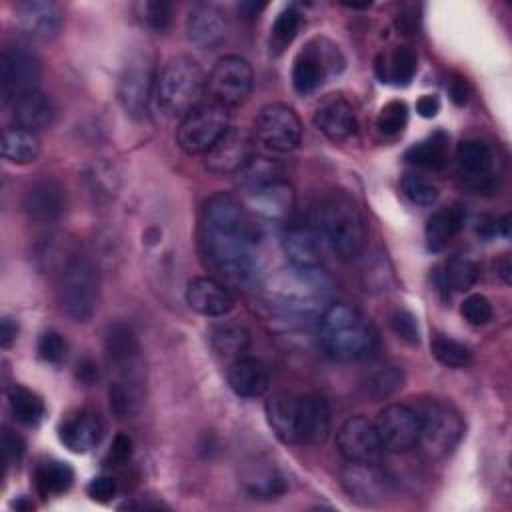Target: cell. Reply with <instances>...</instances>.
Masks as SVG:
<instances>
[{
    "mask_svg": "<svg viewBox=\"0 0 512 512\" xmlns=\"http://www.w3.org/2000/svg\"><path fill=\"white\" fill-rule=\"evenodd\" d=\"M314 126L332 142L348 140L358 130V118L352 104L342 94H326L314 110Z\"/></svg>",
    "mask_w": 512,
    "mask_h": 512,
    "instance_id": "cell-17",
    "label": "cell"
},
{
    "mask_svg": "<svg viewBox=\"0 0 512 512\" xmlns=\"http://www.w3.org/2000/svg\"><path fill=\"white\" fill-rule=\"evenodd\" d=\"M74 482V470L68 462L46 458L34 468V486L40 496H54L66 492Z\"/></svg>",
    "mask_w": 512,
    "mask_h": 512,
    "instance_id": "cell-36",
    "label": "cell"
},
{
    "mask_svg": "<svg viewBox=\"0 0 512 512\" xmlns=\"http://www.w3.org/2000/svg\"><path fill=\"white\" fill-rule=\"evenodd\" d=\"M262 232L230 194H212L202 208V246L210 264L234 282H250L258 272Z\"/></svg>",
    "mask_w": 512,
    "mask_h": 512,
    "instance_id": "cell-1",
    "label": "cell"
},
{
    "mask_svg": "<svg viewBox=\"0 0 512 512\" xmlns=\"http://www.w3.org/2000/svg\"><path fill=\"white\" fill-rule=\"evenodd\" d=\"M254 86V72L246 58L238 54L222 56L210 70L206 78V92L210 100L222 106L242 104Z\"/></svg>",
    "mask_w": 512,
    "mask_h": 512,
    "instance_id": "cell-9",
    "label": "cell"
},
{
    "mask_svg": "<svg viewBox=\"0 0 512 512\" xmlns=\"http://www.w3.org/2000/svg\"><path fill=\"white\" fill-rule=\"evenodd\" d=\"M134 10H136L138 20L154 32H164L172 22V4L170 2L146 0V2H138L134 6Z\"/></svg>",
    "mask_w": 512,
    "mask_h": 512,
    "instance_id": "cell-46",
    "label": "cell"
},
{
    "mask_svg": "<svg viewBox=\"0 0 512 512\" xmlns=\"http://www.w3.org/2000/svg\"><path fill=\"white\" fill-rule=\"evenodd\" d=\"M6 398H8V408L12 416L26 426H36L46 414L44 400L22 384H12L6 390Z\"/></svg>",
    "mask_w": 512,
    "mask_h": 512,
    "instance_id": "cell-40",
    "label": "cell"
},
{
    "mask_svg": "<svg viewBox=\"0 0 512 512\" xmlns=\"http://www.w3.org/2000/svg\"><path fill=\"white\" fill-rule=\"evenodd\" d=\"M438 110H440V100L434 94H424L416 100V112L422 118H434L438 114Z\"/></svg>",
    "mask_w": 512,
    "mask_h": 512,
    "instance_id": "cell-56",
    "label": "cell"
},
{
    "mask_svg": "<svg viewBox=\"0 0 512 512\" xmlns=\"http://www.w3.org/2000/svg\"><path fill=\"white\" fill-rule=\"evenodd\" d=\"M460 314H462V318L468 324L484 326V324H488L492 320L494 310H492V304H490V300L486 296L470 294V296L464 298V302L460 306Z\"/></svg>",
    "mask_w": 512,
    "mask_h": 512,
    "instance_id": "cell-49",
    "label": "cell"
},
{
    "mask_svg": "<svg viewBox=\"0 0 512 512\" xmlns=\"http://www.w3.org/2000/svg\"><path fill=\"white\" fill-rule=\"evenodd\" d=\"M430 350H432V356L448 368H466L472 360V352L466 344L444 334H438L432 338Z\"/></svg>",
    "mask_w": 512,
    "mask_h": 512,
    "instance_id": "cell-45",
    "label": "cell"
},
{
    "mask_svg": "<svg viewBox=\"0 0 512 512\" xmlns=\"http://www.w3.org/2000/svg\"><path fill=\"white\" fill-rule=\"evenodd\" d=\"M466 212L460 204H450L444 208H438L426 222V244L428 250L438 252L442 250L464 226Z\"/></svg>",
    "mask_w": 512,
    "mask_h": 512,
    "instance_id": "cell-33",
    "label": "cell"
},
{
    "mask_svg": "<svg viewBox=\"0 0 512 512\" xmlns=\"http://www.w3.org/2000/svg\"><path fill=\"white\" fill-rule=\"evenodd\" d=\"M302 24V14L296 6H288L282 12H278L272 28H270V52L274 56H280L296 38Z\"/></svg>",
    "mask_w": 512,
    "mask_h": 512,
    "instance_id": "cell-44",
    "label": "cell"
},
{
    "mask_svg": "<svg viewBox=\"0 0 512 512\" xmlns=\"http://www.w3.org/2000/svg\"><path fill=\"white\" fill-rule=\"evenodd\" d=\"M336 64L342 66L338 46L324 38H316L310 44H306L292 66V84L296 92L310 94L316 88H320L324 78L330 72H336Z\"/></svg>",
    "mask_w": 512,
    "mask_h": 512,
    "instance_id": "cell-12",
    "label": "cell"
},
{
    "mask_svg": "<svg viewBox=\"0 0 512 512\" xmlns=\"http://www.w3.org/2000/svg\"><path fill=\"white\" fill-rule=\"evenodd\" d=\"M228 34L226 14L214 4H196L186 18V38L200 50L218 48Z\"/></svg>",
    "mask_w": 512,
    "mask_h": 512,
    "instance_id": "cell-20",
    "label": "cell"
},
{
    "mask_svg": "<svg viewBox=\"0 0 512 512\" xmlns=\"http://www.w3.org/2000/svg\"><path fill=\"white\" fill-rule=\"evenodd\" d=\"M456 160L472 190H488L492 180L494 150L482 138H466L456 148Z\"/></svg>",
    "mask_w": 512,
    "mask_h": 512,
    "instance_id": "cell-24",
    "label": "cell"
},
{
    "mask_svg": "<svg viewBox=\"0 0 512 512\" xmlns=\"http://www.w3.org/2000/svg\"><path fill=\"white\" fill-rule=\"evenodd\" d=\"M238 184L244 192H250L254 188H260L264 184H270L274 180L284 178V166L276 160L264 158V156H252L238 172H236Z\"/></svg>",
    "mask_w": 512,
    "mask_h": 512,
    "instance_id": "cell-42",
    "label": "cell"
},
{
    "mask_svg": "<svg viewBox=\"0 0 512 512\" xmlns=\"http://www.w3.org/2000/svg\"><path fill=\"white\" fill-rule=\"evenodd\" d=\"M110 412L118 418H132L142 406V380L116 378L108 388Z\"/></svg>",
    "mask_w": 512,
    "mask_h": 512,
    "instance_id": "cell-39",
    "label": "cell"
},
{
    "mask_svg": "<svg viewBox=\"0 0 512 512\" xmlns=\"http://www.w3.org/2000/svg\"><path fill=\"white\" fill-rule=\"evenodd\" d=\"M88 496L94 500V502H100V504H106L114 498L116 494V480L112 476H96L90 480L88 488H86Z\"/></svg>",
    "mask_w": 512,
    "mask_h": 512,
    "instance_id": "cell-53",
    "label": "cell"
},
{
    "mask_svg": "<svg viewBox=\"0 0 512 512\" xmlns=\"http://www.w3.org/2000/svg\"><path fill=\"white\" fill-rule=\"evenodd\" d=\"M98 270L92 258L74 252L60 274V306L74 322H88L98 308Z\"/></svg>",
    "mask_w": 512,
    "mask_h": 512,
    "instance_id": "cell-5",
    "label": "cell"
},
{
    "mask_svg": "<svg viewBox=\"0 0 512 512\" xmlns=\"http://www.w3.org/2000/svg\"><path fill=\"white\" fill-rule=\"evenodd\" d=\"M56 116V106L52 98L40 90H32L12 102V122L18 128L40 132L52 126Z\"/></svg>",
    "mask_w": 512,
    "mask_h": 512,
    "instance_id": "cell-29",
    "label": "cell"
},
{
    "mask_svg": "<svg viewBox=\"0 0 512 512\" xmlns=\"http://www.w3.org/2000/svg\"><path fill=\"white\" fill-rule=\"evenodd\" d=\"M270 296L284 308L296 312L314 310L326 290V278L322 270H298L288 268L268 288Z\"/></svg>",
    "mask_w": 512,
    "mask_h": 512,
    "instance_id": "cell-10",
    "label": "cell"
},
{
    "mask_svg": "<svg viewBox=\"0 0 512 512\" xmlns=\"http://www.w3.org/2000/svg\"><path fill=\"white\" fill-rule=\"evenodd\" d=\"M228 384L232 392L242 398H258L268 390L270 374L260 360L240 356L228 366Z\"/></svg>",
    "mask_w": 512,
    "mask_h": 512,
    "instance_id": "cell-31",
    "label": "cell"
},
{
    "mask_svg": "<svg viewBox=\"0 0 512 512\" xmlns=\"http://www.w3.org/2000/svg\"><path fill=\"white\" fill-rule=\"evenodd\" d=\"M266 418L272 432L286 444H298V396L278 392L266 402Z\"/></svg>",
    "mask_w": 512,
    "mask_h": 512,
    "instance_id": "cell-32",
    "label": "cell"
},
{
    "mask_svg": "<svg viewBox=\"0 0 512 512\" xmlns=\"http://www.w3.org/2000/svg\"><path fill=\"white\" fill-rule=\"evenodd\" d=\"M408 122V106L404 100L386 102L376 118V126L384 136H396L404 130Z\"/></svg>",
    "mask_w": 512,
    "mask_h": 512,
    "instance_id": "cell-47",
    "label": "cell"
},
{
    "mask_svg": "<svg viewBox=\"0 0 512 512\" xmlns=\"http://www.w3.org/2000/svg\"><path fill=\"white\" fill-rule=\"evenodd\" d=\"M282 246L292 268L322 270L320 236L312 226H292L286 232Z\"/></svg>",
    "mask_w": 512,
    "mask_h": 512,
    "instance_id": "cell-28",
    "label": "cell"
},
{
    "mask_svg": "<svg viewBox=\"0 0 512 512\" xmlns=\"http://www.w3.org/2000/svg\"><path fill=\"white\" fill-rule=\"evenodd\" d=\"M250 146L252 136L240 128H228L204 154V166L214 174H236L252 158Z\"/></svg>",
    "mask_w": 512,
    "mask_h": 512,
    "instance_id": "cell-19",
    "label": "cell"
},
{
    "mask_svg": "<svg viewBox=\"0 0 512 512\" xmlns=\"http://www.w3.org/2000/svg\"><path fill=\"white\" fill-rule=\"evenodd\" d=\"M246 202L262 218L284 220L294 208V190L282 178L246 192Z\"/></svg>",
    "mask_w": 512,
    "mask_h": 512,
    "instance_id": "cell-27",
    "label": "cell"
},
{
    "mask_svg": "<svg viewBox=\"0 0 512 512\" xmlns=\"http://www.w3.org/2000/svg\"><path fill=\"white\" fill-rule=\"evenodd\" d=\"M76 376L84 384H92L98 378V366L92 360H82L76 366Z\"/></svg>",
    "mask_w": 512,
    "mask_h": 512,
    "instance_id": "cell-57",
    "label": "cell"
},
{
    "mask_svg": "<svg viewBox=\"0 0 512 512\" xmlns=\"http://www.w3.org/2000/svg\"><path fill=\"white\" fill-rule=\"evenodd\" d=\"M420 434L418 444L428 458L448 456L464 434V422L458 410L446 402L430 400L418 412Z\"/></svg>",
    "mask_w": 512,
    "mask_h": 512,
    "instance_id": "cell-6",
    "label": "cell"
},
{
    "mask_svg": "<svg viewBox=\"0 0 512 512\" xmlns=\"http://www.w3.org/2000/svg\"><path fill=\"white\" fill-rule=\"evenodd\" d=\"M340 482L346 494L364 504L378 502L388 494L386 474L372 462H350L340 472Z\"/></svg>",
    "mask_w": 512,
    "mask_h": 512,
    "instance_id": "cell-22",
    "label": "cell"
},
{
    "mask_svg": "<svg viewBox=\"0 0 512 512\" xmlns=\"http://www.w3.org/2000/svg\"><path fill=\"white\" fill-rule=\"evenodd\" d=\"M498 220L496 218H490V216H482L480 220H478V226H476V232H478V236H482V238H492L494 234H498Z\"/></svg>",
    "mask_w": 512,
    "mask_h": 512,
    "instance_id": "cell-59",
    "label": "cell"
},
{
    "mask_svg": "<svg viewBox=\"0 0 512 512\" xmlns=\"http://www.w3.org/2000/svg\"><path fill=\"white\" fill-rule=\"evenodd\" d=\"M132 458V438L128 434H116L110 448H108V454H106V464L108 466H124L128 460Z\"/></svg>",
    "mask_w": 512,
    "mask_h": 512,
    "instance_id": "cell-52",
    "label": "cell"
},
{
    "mask_svg": "<svg viewBox=\"0 0 512 512\" xmlns=\"http://www.w3.org/2000/svg\"><path fill=\"white\" fill-rule=\"evenodd\" d=\"M16 334H18V324L16 320H12L10 316H4L2 318V330H0V342L4 348H8L14 340H16Z\"/></svg>",
    "mask_w": 512,
    "mask_h": 512,
    "instance_id": "cell-58",
    "label": "cell"
},
{
    "mask_svg": "<svg viewBox=\"0 0 512 512\" xmlns=\"http://www.w3.org/2000/svg\"><path fill=\"white\" fill-rule=\"evenodd\" d=\"M448 94L456 106H464L468 102V94H470L468 82L462 76H452L448 80Z\"/></svg>",
    "mask_w": 512,
    "mask_h": 512,
    "instance_id": "cell-55",
    "label": "cell"
},
{
    "mask_svg": "<svg viewBox=\"0 0 512 512\" xmlns=\"http://www.w3.org/2000/svg\"><path fill=\"white\" fill-rule=\"evenodd\" d=\"M42 78L40 58L24 46H10L2 50L0 56V82L2 100L12 104L16 98L38 90Z\"/></svg>",
    "mask_w": 512,
    "mask_h": 512,
    "instance_id": "cell-11",
    "label": "cell"
},
{
    "mask_svg": "<svg viewBox=\"0 0 512 512\" xmlns=\"http://www.w3.org/2000/svg\"><path fill=\"white\" fill-rule=\"evenodd\" d=\"M210 346L222 360L234 362L236 358L244 356L250 346V334L242 324L236 322H222L210 330Z\"/></svg>",
    "mask_w": 512,
    "mask_h": 512,
    "instance_id": "cell-35",
    "label": "cell"
},
{
    "mask_svg": "<svg viewBox=\"0 0 512 512\" xmlns=\"http://www.w3.org/2000/svg\"><path fill=\"white\" fill-rule=\"evenodd\" d=\"M330 424V404L322 394L298 396V444H322L330 434Z\"/></svg>",
    "mask_w": 512,
    "mask_h": 512,
    "instance_id": "cell-25",
    "label": "cell"
},
{
    "mask_svg": "<svg viewBox=\"0 0 512 512\" xmlns=\"http://www.w3.org/2000/svg\"><path fill=\"white\" fill-rule=\"evenodd\" d=\"M336 446L348 462H374L380 454V438L364 416H350L336 432Z\"/></svg>",
    "mask_w": 512,
    "mask_h": 512,
    "instance_id": "cell-16",
    "label": "cell"
},
{
    "mask_svg": "<svg viewBox=\"0 0 512 512\" xmlns=\"http://www.w3.org/2000/svg\"><path fill=\"white\" fill-rule=\"evenodd\" d=\"M390 326L392 330L396 332L398 338H402L404 342H410V344H416L420 340V332H418V322L414 318L412 312L404 310V308H398L392 312L390 316Z\"/></svg>",
    "mask_w": 512,
    "mask_h": 512,
    "instance_id": "cell-51",
    "label": "cell"
},
{
    "mask_svg": "<svg viewBox=\"0 0 512 512\" xmlns=\"http://www.w3.org/2000/svg\"><path fill=\"white\" fill-rule=\"evenodd\" d=\"M418 70V58L412 48L396 46L394 50L376 58V74L382 82L394 86H406Z\"/></svg>",
    "mask_w": 512,
    "mask_h": 512,
    "instance_id": "cell-34",
    "label": "cell"
},
{
    "mask_svg": "<svg viewBox=\"0 0 512 512\" xmlns=\"http://www.w3.org/2000/svg\"><path fill=\"white\" fill-rule=\"evenodd\" d=\"M300 138L302 122L288 104H266L252 122V140L266 150L290 152L300 144Z\"/></svg>",
    "mask_w": 512,
    "mask_h": 512,
    "instance_id": "cell-8",
    "label": "cell"
},
{
    "mask_svg": "<svg viewBox=\"0 0 512 512\" xmlns=\"http://www.w3.org/2000/svg\"><path fill=\"white\" fill-rule=\"evenodd\" d=\"M2 156L12 164H30L40 156V138L36 132L10 126L2 136Z\"/></svg>",
    "mask_w": 512,
    "mask_h": 512,
    "instance_id": "cell-37",
    "label": "cell"
},
{
    "mask_svg": "<svg viewBox=\"0 0 512 512\" xmlns=\"http://www.w3.org/2000/svg\"><path fill=\"white\" fill-rule=\"evenodd\" d=\"M400 186H402L404 196L412 204H418V206H432L440 194L432 182H428L426 178L416 176V174H404Z\"/></svg>",
    "mask_w": 512,
    "mask_h": 512,
    "instance_id": "cell-48",
    "label": "cell"
},
{
    "mask_svg": "<svg viewBox=\"0 0 512 512\" xmlns=\"http://www.w3.org/2000/svg\"><path fill=\"white\" fill-rule=\"evenodd\" d=\"M240 482L252 498L260 500L278 498L280 494L286 492V480L282 472L274 466V462L262 458H256L244 466Z\"/></svg>",
    "mask_w": 512,
    "mask_h": 512,
    "instance_id": "cell-30",
    "label": "cell"
},
{
    "mask_svg": "<svg viewBox=\"0 0 512 512\" xmlns=\"http://www.w3.org/2000/svg\"><path fill=\"white\" fill-rule=\"evenodd\" d=\"M404 386V372L400 366H378L370 370L362 382L364 392L372 400H384Z\"/></svg>",
    "mask_w": 512,
    "mask_h": 512,
    "instance_id": "cell-43",
    "label": "cell"
},
{
    "mask_svg": "<svg viewBox=\"0 0 512 512\" xmlns=\"http://www.w3.org/2000/svg\"><path fill=\"white\" fill-rule=\"evenodd\" d=\"M188 306L202 316H224L234 308V298L228 288L212 276H196L186 286Z\"/></svg>",
    "mask_w": 512,
    "mask_h": 512,
    "instance_id": "cell-26",
    "label": "cell"
},
{
    "mask_svg": "<svg viewBox=\"0 0 512 512\" xmlns=\"http://www.w3.org/2000/svg\"><path fill=\"white\" fill-rule=\"evenodd\" d=\"M2 452H4V464L6 468L12 464H18L24 454V442L18 434H12L10 430H4L2 434Z\"/></svg>",
    "mask_w": 512,
    "mask_h": 512,
    "instance_id": "cell-54",
    "label": "cell"
},
{
    "mask_svg": "<svg viewBox=\"0 0 512 512\" xmlns=\"http://www.w3.org/2000/svg\"><path fill=\"white\" fill-rule=\"evenodd\" d=\"M16 22L20 30L32 40H52L64 24L62 8L50 0H28L16 4Z\"/></svg>",
    "mask_w": 512,
    "mask_h": 512,
    "instance_id": "cell-18",
    "label": "cell"
},
{
    "mask_svg": "<svg viewBox=\"0 0 512 512\" xmlns=\"http://www.w3.org/2000/svg\"><path fill=\"white\" fill-rule=\"evenodd\" d=\"M500 276L504 278V282H510V262L508 256L502 258V268H500Z\"/></svg>",
    "mask_w": 512,
    "mask_h": 512,
    "instance_id": "cell-60",
    "label": "cell"
},
{
    "mask_svg": "<svg viewBox=\"0 0 512 512\" xmlns=\"http://www.w3.org/2000/svg\"><path fill=\"white\" fill-rule=\"evenodd\" d=\"M320 344L324 352L340 362H356L376 348V332L368 318L346 302L330 304L320 316Z\"/></svg>",
    "mask_w": 512,
    "mask_h": 512,
    "instance_id": "cell-3",
    "label": "cell"
},
{
    "mask_svg": "<svg viewBox=\"0 0 512 512\" xmlns=\"http://www.w3.org/2000/svg\"><path fill=\"white\" fill-rule=\"evenodd\" d=\"M154 86L156 80L152 74L150 58L142 52L130 54L118 76V100L124 112L140 120L148 110Z\"/></svg>",
    "mask_w": 512,
    "mask_h": 512,
    "instance_id": "cell-13",
    "label": "cell"
},
{
    "mask_svg": "<svg viewBox=\"0 0 512 512\" xmlns=\"http://www.w3.org/2000/svg\"><path fill=\"white\" fill-rule=\"evenodd\" d=\"M68 344L60 332L48 330L38 338V356L48 364H60L66 356Z\"/></svg>",
    "mask_w": 512,
    "mask_h": 512,
    "instance_id": "cell-50",
    "label": "cell"
},
{
    "mask_svg": "<svg viewBox=\"0 0 512 512\" xmlns=\"http://www.w3.org/2000/svg\"><path fill=\"white\" fill-rule=\"evenodd\" d=\"M206 90V78L200 64L190 56H174L160 70L154 86L158 108L166 116H184L196 104Z\"/></svg>",
    "mask_w": 512,
    "mask_h": 512,
    "instance_id": "cell-4",
    "label": "cell"
},
{
    "mask_svg": "<svg viewBox=\"0 0 512 512\" xmlns=\"http://www.w3.org/2000/svg\"><path fill=\"white\" fill-rule=\"evenodd\" d=\"M58 436H60V442L68 450H72L76 454H84V452L92 450L102 440L104 422L96 410L80 408V410L70 412L60 422Z\"/></svg>",
    "mask_w": 512,
    "mask_h": 512,
    "instance_id": "cell-21",
    "label": "cell"
},
{
    "mask_svg": "<svg viewBox=\"0 0 512 512\" xmlns=\"http://www.w3.org/2000/svg\"><path fill=\"white\" fill-rule=\"evenodd\" d=\"M312 228L340 260H356L368 244V226L358 206L344 194L324 196L312 210Z\"/></svg>",
    "mask_w": 512,
    "mask_h": 512,
    "instance_id": "cell-2",
    "label": "cell"
},
{
    "mask_svg": "<svg viewBox=\"0 0 512 512\" xmlns=\"http://www.w3.org/2000/svg\"><path fill=\"white\" fill-rule=\"evenodd\" d=\"M104 352L116 378L142 380V356L140 342L134 330L124 322L108 324L104 332Z\"/></svg>",
    "mask_w": 512,
    "mask_h": 512,
    "instance_id": "cell-15",
    "label": "cell"
},
{
    "mask_svg": "<svg viewBox=\"0 0 512 512\" xmlns=\"http://www.w3.org/2000/svg\"><path fill=\"white\" fill-rule=\"evenodd\" d=\"M22 210L32 222H56L66 210V190L56 180H38L24 192Z\"/></svg>",
    "mask_w": 512,
    "mask_h": 512,
    "instance_id": "cell-23",
    "label": "cell"
},
{
    "mask_svg": "<svg viewBox=\"0 0 512 512\" xmlns=\"http://www.w3.org/2000/svg\"><path fill=\"white\" fill-rule=\"evenodd\" d=\"M440 278V286L444 290H452V292H464L468 288H472L478 278H480V266L474 258L470 256H454L450 258L444 268L438 274Z\"/></svg>",
    "mask_w": 512,
    "mask_h": 512,
    "instance_id": "cell-41",
    "label": "cell"
},
{
    "mask_svg": "<svg viewBox=\"0 0 512 512\" xmlns=\"http://www.w3.org/2000/svg\"><path fill=\"white\" fill-rule=\"evenodd\" d=\"M406 160L418 168L440 170L448 160V136L442 130L426 136L406 150Z\"/></svg>",
    "mask_w": 512,
    "mask_h": 512,
    "instance_id": "cell-38",
    "label": "cell"
},
{
    "mask_svg": "<svg viewBox=\"0 0 512 512\" xmlns=\"http://www.w3.org/2000/svg\"><path fill=\"white\" fill-rule=\"evenodd\" d=\"M374 428L378 432L382 448L390 452H408L418 444V412L406 404L384 406L374 420Z\"/></svg>",
    "mask_w": 512,
    "mask_h": 512,
    "instance_id": "cell-14",
    "label": "cell"
},
{
    "mask_svg": "<svg viewBox=\"0 0 512 512\" xmlns=\"http://www.w3.org/2000/svg\"><path fill=\"white\" fill-rule=\"evenodd\" d=\"M228 108L210 100L196 104L180 118L176 140L188 154H206L230 128Z\"/></svg>",
    "mask_w": 512,
    "mask_h": 512,
    "instance_id": "cell-7",
    "label": "cell"
}]
</instances>
